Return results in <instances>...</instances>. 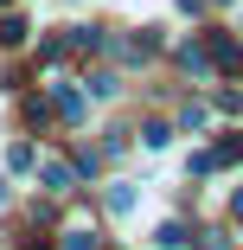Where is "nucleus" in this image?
I'll use <instances>...</instances> for the list:
<instances>
[{
	"mask_svg": "<svg viewBox=\"0 0 243 250\" xmlns=\"http://www.w3.org/2000/svg\"><path fill=\"white\" fill-rule=\"evenodd\" d=\"M52 109H58L64 122H77V116H83V90H77V83H58V90H52Z\"/></svg>",
	"mask_w": 243,
	"mask_h": 250,
	"instance_id": "nucleus-2",
	"label": "nucleus"
},
{
	"mask_svg": "<svg viewBox=\"0 0 243 250\" xmlns=\"http://www.w3.org/2000/svg\"><path fill=\"white\" fill-rule=\"evenodd\" d=\"M0 199H7V186H0Z\"/></svg>",
	"mask_w": 243,
	"mask_h": 250,
	"instance_id": "nucleus-10",
	"label": "nucleus"
},
{
	"mask_svg": "<svg viewBox=\"0 0 243 250\" xmlns=\"http://www.w3.org/2000/svg\"><path fill=\"white\" fill-rule=\"evenodd\" d=\"M38 180L52 186V192H71V167H64V161H45V167H38Z\"/></svg>",
	"mask_w": 243,
	"mask_h": 250,
	"instance_id": "nucleus-3",
	"label": "nucleus"
},
{
	"mask_svg": "<svg viewBox=\"0 0 243 250\" xmlns=\"http://www.w3.org/2000/svg\"><path fill=\"white\" fill-rule=\"evenodd\" d=\"M19 39H26V20L7 13V20H0V45H19Z\"/></svg>",
	"mask_w": 243,
	"mask_h": 250,
	"instance_id": "nucleus-6",
	"label": "nucleus"
},
{
	"mask_svg": "<svg viewBox=\"0 0 243 250\" xmlns=\"http://www.w3.org/2000/svg\"><path fill=\"white\" fill-rule=\"evenodd\" d=\"M211 64H218L224 77H237V71H243V45L224 39V32H211Z\"/></svg>",
	"mask_w": 243,
	"mask_h": 250,
	"instance_id": "nucleus-1",
	"label": "nucleus"
},
{
	"mask_svg": "<svg viewBox=\"0 0 243 250\" xmlns=\"http://www.w3.org/2000/svg\"><path fill=\"white\" fill-rule=\"evenodd\" d=\"M230 212H237V218H243V186H237V199H230Z\"/></svg>",
	"mask_w": 243,
	"mask_h": 250,
	"instance_id": "nucleus-9",
	"label": "nucleus"
},
{
	"mask_svg": "<svg viewBox=\"0 0 243 250\" xmlns=\"http://www.w3.org/2000/svg\"><path fill=\"white\" fill-rule=\"evenodd\" d=\"M109 212H115V218H122V212H134V186H128V180H115V186H109Z\"/></svg>",
	"mask_w": 243,
	"mask_h": 250,
	"instance_id": "nucleus-4",
	"label": "nucleus"
},
{
	"mask_svg": "<svg viewBox=\"0 0 243 250\" xmlns=\"http://www.w3.org/2000/svg\"><path fill=\"white\" fill-rule=\"evenodd\" d=\"M167 141H173L167 122H148V128H141V147H167Z\"/></svg>",
	"mask_w": 243,
	"mask_h": 250,
	"instance_id": "nucleus-7",
	"label": "nucleus"
},
{
	"mask_svg": "<svg viewBox=\"0 0 243 250\" xmlns=\"http://www.w3.org/2000/svg\"><path fill=\"white\" fill-rule=\"evenodd\" d=\"M58 250H103V244H96L90 231H64V244H58Z\"/></svg>",
	"mask_w": 243,
	"mask_h": 250,
	"instance_id": "nucleus-8",
	"label": "nucleus"
},
{
	"mask_svg": "<svg viewBox=\"0 0 243 250\" xmlns=\"http://www.w3.org/2000/svg\"><path fill=\"white\" fill-rule=\"evenodd\" d=\"M160 244H167V250H186V244H199V237H192V231L173 218V225H160Z\"/></svg>",
	"mask_w": 243,
	"mask_h": 250,
	"instance_id": "nucleus-5",
	"label": "nucleus"
}]
</instances>
